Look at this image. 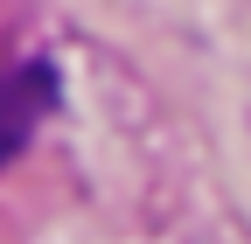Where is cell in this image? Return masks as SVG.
Returning a JSON list of instances; mask_svg holds the SVG:
<instances>
[{"label": "cell", "mask_w": 251, "mask_h": 244, "mask_svg": "<svg viewBox=\"0 0 251 244\" xmlns=\"http://www.w3.org/2000/svg\"><path fill=\"white\" fill-rule=\"evenodd\" d=\"M49 105H56V70L49 63H21V70L0 77V161H7L21 140H35Z\"/></svg>", "instance_id": "1"}]
</instances>
